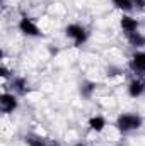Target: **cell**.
<instances>
[{
	"mask_svg": "<svg viewBox=\"0 0 145 146\" xmlns=\"http://www.w3.org/2000/svg\"><path fill=\"white\" fill-rule=\"evenodd\" d=\"M106 126H108V121H106V117L101 115V114H94V115H91L89 121H87V127H89L92 133H103V131L106 129Z\"/></svg>",
	"mask_w": 145,
	"mask_h": 146,
	"instance_id": "30bf717a",
	"label": "cell"
},
{
	"mask_svg": "<svg viewBox=\"0 0 145 146\" xmlns=\"http://www.w3.org/2000/svg\"><path fill=\"white\" fill-rule=\"evenodd\" d=\"M132 3H133V9H137L140 12L145 10V0H132Z\"/></svg>",
	"mask_w": 145,
	"mask_h": 146,
	"instance_id": "2e32d148",
	"label": "cell"
},
{
	"mask_svg": "<svg viewBox=\"0 0 145 146\" xmlns=\"http://www.w3.org/2000/svg\"><path fill=\"white\" fill-rule=\"evenodd\" d=\"M0 76H2L3 80H12V76H14L12 72H10V68H9L5 63H2V65H0Z\"/></svg>",
	"mask_w": 145,
	"mask_h": 146,
	"instance_id": "5bb4252c",
	"label": "cell"
},
{
	"mask_svg": "<svg viewBox=\"0 0 145 146\" xmlns=\"http://www.w3.org/2000/svg\"><path fill=\"white\" fill-rule=\"evenodd\" d=\"M106 75L108 76H118V75H123V70L119 68V66H108V70H106Z\"/></svg>",
	"mask_w": 145,
	"mask_h": 146,
	"instance_id": "9a60e30c",
	"label": "cell"
},
{
	"mask_svg": "<svg viewBox=\"0 0 145 146\" xmlns=\"http://www.w3.org/2000/svg\"><path fill=\"white\" fill-rule=\"evenodd\" d=\"M126 92H128V95L132 99H138V97L145 95V76H135L128 83Z\"/></svg>",
	"mask_w": 145,
	"mask_h": 146,
	"instance_id": "52a82bcc",
	"label": "cell"
},
{
	"mask_svg": "<svg viewBox=\"0 0 145 146\" xmlns=\"http://www.w3.org/2000/svg\"><path fill=\"white\" fill-rule=\"evenodd\" d=\"M48 146H62V143L56 141V139H50V141H48Z\"/></svg>",
	"mask_w": 145,
	"mask_h": 146,
	"instance_id": "e0dca14e",
	"label": "cell"
},
{
	"mask_svg": "<svg viewBox=\"0 0 145 146\" xmlns=\"http://www.w3.org/2000/svg\"><path fill=\"white\" fill-rule=\"evenodd\" d=\"M19 109V95H15L14 92L3 90L0 95V110L2 114H12Z\"/></svg>",
	"mask_w": 145,
	"mask_h": 146,
	"instance_id": "5b68a950",
	"label": "cell"
},
{
	"mask_svg": "<svg viewBox=\"0 0 145 146\" xmlns=\"http://www.w3.org/2000/svg\"><path fill=\"white\" fill-rule=\"evenodd\" d=\"M70 146H87L84 141H77V143H73V145H70Z\"/></svg>",
	"mask_w": 145,
	"mask_h": 146,
	"instance_id": "ac0fdd59",
	"label": "cell"
},
{
	"mask_svg": "<svg viewBox=\"0 0 145 146\" xmlns=\"http://www.w3.org/2000/svg\"><path fill=\"white\" fill-rule=\"evenodd\" d=\"M119 27H121L123 34H126V33H135V31L140 29V21L135 19V17L130 15V14H123L121 19H119Z\"/></svg>",
	"mask_w": 145,
	"mask_h": 146,
	"instance_id": "ba28073f",
	"label": "cell"
},
{
	"mask_svg": "<svg viewBox=\"0 0 145 146\" xmlns=\"http://www.w3.org/2000/svg\"><path fill=\"white\" fill-rule=\"evenodd\" d=\"M142 126H144V117L138 112H121L114 121V127L121 134H130L133 131H138Z\"/></svg>",
	"mask_w": 145,
	"mask_h": 146,
	"instance_id": "6da1fadb",
	"label": "cell"
},
{
	"mask_svg": "<svg viewBox=\"0 0 145 146\" xmlns=\"http://www.w3.org/2000/svg\"><path fill=\"white\" fill-rule=\"evenodd\" d=\"M128 44L133 48V49H144L145 48V34L140 31H135V33H126L125 34Z\"/></svg>",
	"mask_w": 145,
	"mask_h": 146,
	"instance_id": "8fae6325",
	"label": "cell"
},
{
	"mask_svg": "<svg viewBox=\"0 0 145 146\" xmlns=\"http://www.w3.org/2000/svg\"><path fill=\"white\" fill-rule=\"evenodd\" d=\"M29 90H31V87H29V82H28L26 76H19V75L12 76V80H10V92H14L19 97H24V95L29 94Z\"/></svg>",
	"mask_w": 145,
	"mask_h": 146,
	"instance_id": "8992f818",
	"label": "cell"
},
{
	"mask_svg": "<svg viewBox=\"0 0 145 146\" xmlns=\"http://www.w3.org/2000/svg\"><path fill=\"white\" fill-rule=\"evenodd\" d=\"M65 36L68 37L70 41L73 42L75 48H82L87 41H89V29L79 22H72L65 27Z\"/></svg>",
	"mask_w": 145,
	"mask_h": 146,
	"instance_id": "7a4b0ae2",
	"label": "cell"
},
{
	"mask_svg": "<svg viewBox=\"0 0 145 146\" xmlns=\"http://www.w3.org/2000/svg\"><path fill=\"white\" fill-rule=\"evenodd\" d=\"M48 141L50 139H46V138H43L39 134H28L24 138V143L28 146H48Z\"/></svg>",
	"mask_w": 145,
	"mask_h": 146,
	"instance_id": "7c38bea8",
	"label": "cell"
},
{
	"mask_svg": "<svg viewBox=\"0 0 145 146\" xmlns=\"http://www.w3.org/2000/svg\"><path fill=\"white\" fill-rule=\"evenodd\" d=\"M111 3H113L118 10H121L123 14H132V12L135 10L132 0H111Z\"/></svg>",
	"mask_w": 145,
	"mask_h": 146,
	"instance_id": "4fadbf2b",
	"label": "cell"
},
{
	"mask_svg": "<svg viewBox=\"0 0 145 146\" xmlns=\"http://www.w3.org/2000/svg\"><path fill=\"white\" fill-rule=\"evenodd\" d=\"M17 29H19V33H21L22 36H26V37H43L41 27L38 26L36 21H34L33 17H29V15H22V17L19 19Z\"/></svg>",
	"mask_w": 145,
	"mask_h": 146,
	"instance_id": "3957f363",
	"label": "cell"
},
{
	"mask_svg": "<svg viewBox=\"0 0 145 146\" xmlns=\"http://www.w3.org/2000/svg\"><path fill=\"white\" fill-rule=\"evenodd\" d=\"M96 90H97V83L92 82V80H82L80 85H79V94H80V97L85 99V100H91V99L94 97Z\"/></svg>",
	"mask_w": 145,
	"mask_h": 146,
	"instance_id": "9c48e42d",
	"label": "cell"
},
{
	"mask_svg": "<svg viewBox=\"0 0 145 146\" xmlns=\"http://www.w3.org/2000/svg\"><path fill=\"white\" fill-rule=\"evenodd\" d=\"M128 68L135 76H145V51L135 49L128 60Z\"/></svg>",
	"mask_w": 145,
	"mask_h": 146,
	"instance_id": "277c9868",
	"label": "cell"
}]
</instances>
